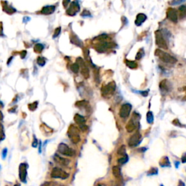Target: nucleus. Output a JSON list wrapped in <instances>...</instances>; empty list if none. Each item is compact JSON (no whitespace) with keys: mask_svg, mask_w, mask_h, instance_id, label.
Returning <instances> with one entry per match:
<instances>
[{"mask_svg":"<svg viewBox=\"0 0 186 186\" xmlns=\"http://www.w3.org/2000/svg\"><path fill=\"white\" fill-rule=\"evenodd\" d=\"M77 63H78L79 67L81 68V74L84 79H88L89 77V70L84 60L82 58H78L77 59Z\"/></svg>","mask_w":186,"mask_h":186,"instance_id":"7","label":"nucleus"},{"mask_svg":"<svg viewBox=\"0 0 186 186\" xmlns=\"http://www.w3.org/2000/svg\"><path fill=\"white\" fill-rule=\"evenodd\" d=\"M118 154L121 155V156H124L126 154V146L124 145H122L120 148L118 149Z\"/></svg>","mask_w":186,"mask_h":186,"instance_id":"28","label":"nucleus"},{"mask_svg":"<svg viewBox=\"0 0 186 186\" xmlns=\"http://www.w3.org/2000/svg\"><path fill=\"white\" fill-rule=\"evenodd\" d=\"M79 69H80V67L77 63H73V64L71 66V70L73 71V72L75 73V74H77V73L79 72Z\"/></svg>","mask_w":186,"mask_h":186,"instance_id":"27","label":"nucleus"},{"mask_svg":"<svg viewBox=\"0 0 186 186\" xmlns=\"http://www.w3.org/2000/svg\"><path fill=\"white\" fill-rule=\"evenodd\" d=\"M108 38V36L106 35V34H102V35H100L98 36H97L95 38V39L97 40H99V41H105V39H107Z\"/></svg>","mask_w":186,"mask_h":186,"instance_id":"35","label":"nucleus"},{"mask_svg":"<svg viewBox=\"0 0 186 186\" xmlns=\"http://www.w3.org/2000/svg\"><path fill=\"white\" fill-rule=\"evenodd\" d=\"M70 1H71V0H63V5L64 8H67V7L70 4Z\"/></svg>","mask_w":186,"mask_h":186,"instance_id":"42","label":"nucleus"},{"mask_svg":"<svg viewBox=\"0 0 186 186\" xmlns=\"http://www.w3.org/2000/svg\"><path fill=\"white\" fill-rule=\"evenodd\" d=\"M143 54H144V50L143 49H140L138 52H137V55H136V57H135V59L136 60H140L141 58H142V57L143 56Z\"/></svg>","mask_w":186,"mask_h":186,"instance_id":"34","label":"nucleus"},{"mask_svg":"<svg viewBox=\"0 0 186 186\" xmlns=\"http://www.w3.org/2000/svg\"><path fill=\"white\" fill-rule=\"evenodd\" d=\"M131 110V104H129V103H125V104L122 105V106L121 107L120 111H119V116L122 119H127L129 116Z\"/></svg>","mask_w":186,"mask_h":186,"instance_id":"8","label":"nucleus"},{"mask_svg":"<svg viewBox=\"0 0 186 186\" xmlns=\"http://www.w3.org/2000/svg\"><path fill=\"white\" fill-rule=\"evenodd\" d=\"M147 19V16L143 13H139L138 15L136 17L135 21H134V23H135L136 26H140Z\"/></svg>","mask_w":186,"mask_h":186,"instance_id":"16","label":"nucleus"},{"mask_svg":"<svg viewBox=\"0 0 186 186\" xmlns=\"http://www.w3.org/2000/svg\"><path fill=\"white\" fill-rule=\"evenodd\" d=\"M155 36H156V43L160 48L164 49H168V45L166 41V39H164V36L162 31H156L155 32Z\"/></svg>","mask_w":186,"mask_h":186,"instance_id":"4","label":"nucleus"},{"mask_svg":"<svg viewBox=\"0 0 186 186\" xmlns=\"http://www.w3.org/2000/svg\"><path fill=\"white\" fill-rule=\"evenodd\" d=\"M2 8L3 10L7 14H10V15H12V14L15 13L16 12L15 9H14L13 7H11V6L8 5L7 4V2H3L2 3Z\"/></svg>","mask_w":186,"mask_h":186,"instance_id":"18","label":"nucleus"},{"mask_svg":"<svg viewBox=\"0 0 186 186\" xmlns=\"http://www.w3.org/2000/svg\"><path fill=\"white\" fill-rule=\"evenodd\" d=\"M172 124L174 125H175V126H177V127H183V125H182V124H181L180 122V121L178 120L177 119H174V120L172 121Z\"/></svg>","mask_w":186,"mask_h":186,"instance_id":"38","label":"nucleus"},{"mask_svg":"<svg viewBox=\"0 0 186 186\" xmlns=\"http://www.w3.org/2000/svg\"><path fill=\"white\" fill-rule=\"evenodd\" d=\"M43 49H44V45L42 44H40V43L35 44L34 47V50L36 53H41L43 51Z\"/></svg>","mask_w":186,"mask_h":186,"instance_id":"25","label":"nucleus"},{"mask_svg":"<svg viewBox=\"0 0 186 186\" xmlns=\"http://www.w3.org/2000/svg\"><path fill=\"white\" fill-rule=\"evenodd\" d=\"M0 130H2L3 131V126L1 125V123H0Z\"/></svg>","mask_w":186,"mask_h":186,"instance_id":"51","label":"nucleus"},{"mask_svg":"<svg viewBox=\"0 0 186 186\" xmlns=\"http://www.w3.org/2000/svg\"><path fill=\"white\" fill-rule=\"evenodd\" d=\"M141 140V134H140L139 132L134 133V134L130 137L129 140L128 145L129 147H135L140 143Z\"/></svg>","mask_w":186,"mask_h":186,"instance_id":"11","label":"nucleus"},{"mask_svg":"<svg viewBox=\"0 0 186 186\" xmlns=\"http://www.w3.org/2000/svg\"><path fill=\"white\" fill-rule=\"evenodd\" d=\"M184 90H185V92H186V87H185V88H184Z\"/></svg>","mask_w":186,"mask_h":186,"instance_id":"53","label":"nucleus"},{"mask_svg":"<svg viewBox=\"0 0 186 186\" xmlns=\"http://www.w3.org/2000/svg\"><path fill=\"white\" fill-rule=\"evenodd\" d=\"M36 62L40 66H44L46 63V60L45 58H43V57H39V58H37Z\"/></svg>","mask_w":186,"mask_h":186,"instance_id":"31","label":"nucleus"},{"mask_svg":"<svg viewBox=\"0 0 186 186\" xmlns=\"http://www.w3.org/2000/svg\"><path fill=\"white\" fill-rule=\"evenodd\" d=\"M55 10V7L54 5H48L45 6L42 8L41 10V13L43 14V15H51V14L53 13Z\"/></svg>","mask_w":186,"mask_h":186,"instance_id":"17","label":"nucleus"},{"mask_svg":"<svg viewBox=\"0 0 186 186\" xmlns=\"http://www.w3.org/2000/svg\"><path fill=\"white\" fill-rule=\"evenodd\" d=\"M6 156H7V148H4V149L3 150V152H2L3 159H4V158L6 157Z\"/></svg>","mask_w":186,"mask_h":186,"instance_id":"44","label":"nucleus"},{"mask_svg":"<svg viewBox=\"0 0 186 186\" xmlns=\"http://www.w3.org/2000/svg\"><path fill=\"white\" fill-rule=\"evenodd\" d=\"M125 63H126L127 66L131 69H134L137 68V64L134 61H132V60H125Z\"/></svg>","mask_w":186,"mask_h":186,"instance_id":"24","label":"nucleus"},{"mask_svg":"<svg viewBox=\"0 0 186 186\" xmlns=\"http://www.w3.org/2000/svg\"><path fill=\"white\" fill-rule=\"evenodd\" d=\"M26 51H22V52H21V58H24L25 56H26Z\"/></svg>","mask_w":186,"mask_h":186,"instance_id":"45","label":"nucleus"},{"mask_svg":"<svg viewBox=\"0 0 186 186\" xmlns=\"http://www.w3.org/2000/svg\"><path fill=\"white\" fill-rule=\"evenodd\" d=\"M88 105H89V103L86 100H80V101L77 102L75 104L76 106L79 107V108H84V107L88 106Z\"/></svg>","mask_w":186,"mask_h":186,"instance_id":"26","label":"nucleus"},{"mask_svg":"<svg viewBox=\"0 0 186 186\" xmlns=\"http://www.w3.org/2000/svg\"><path fill=\"white\" fill-rule=\"evenodd\" d=\"M80 10V6L77 1H73L70 4L69 9L66 10V14L70 16H74Z\"/></svg>","mask_w":186,"mask_h":186,"instance_id":"10","label":"nucleus"},{"mask_svg":"<svg viewBox=\"0 0 186 186\" xmlns=\"http://www.w3.org/2000/svg\"><path fill=\"white\" fill-rule=\"evenodd\" d=\"M182 162H183V163H185V162H186V154H185L183 156H182Z\"/></svg>","mask_w":186,"mask_h":186,"instance_id":"48","label":"nucleus"},{"mask_svg":"<svg viewBox=\"0 0 186 186\" xmlns=\"http://www.w3.org/2000/svg\"><path fill=\"white\" fill-rule=\"evenodd\" d=\"M4 35L3 34V26H2V23L0 22V36H2Z\"/></svg>","mask_w":186,"mask_h":186,"instance_id":"43","label":"nucleus"},{"mask_svg":"<svg viewBox=\"0 0 186 186\" xmlns=\"http://www.w3.org/2000/svg\"><path fill=\"white\" fill-rule=\"evenodd\" d=\"M3 106V105H2V103H1V101H0V108H1V107Z\"/></svg>","mask_w":186,"mask_h":186,"instance_id":"52","label":"nucleus"},{"mask_svg":"<svg viewBox=\"0 0 186 186\" xmlns=\"http://www.w3.org/2000/svg\"><path fill=\"white\" fill-rule=\"evenodd\" d=\"M60 31H61V28L60 27L57 28V29L55 30V32H54L53 38H56L57 36H58L59 34H60Z\"/></svg>","mask_w":186,"mask_h":186,"instance_id":"37","label":"nucleus"},{"mask_svg":"<svg viewBox=\"0 0 186 186\" xmlns=\"http://www.w3.org/2000/svg\"><path fill=\"white\" fill-rule=\"evenodd\" d=\"M26 177H27V165L23 163L19 166V177L22 182H26Z\"/></svg>","mask_w":186,"mask_h":186,"instance_id":"13","label":"nucleus"},{"mask_svg":"<svg viewBox=\"0 0 186 186\" xmlns=\"http://www.w3.org/2000/svg\"><path fill=\"white\" fill-rule=\"evenodd\" d=\"M185 1L186 0H172V1H170V4H171V5L175 6V5H178V4H182V3L185 2Z\"/></svg>","mask_w":186,"mask_h":186,"instance_id":"33","label":"nucleus"},{"mask_svg":"<svg viewBox=\"0 0 186 186\" xmlns=\"http://www.w3.org/2000/svg\"><path fill=\"white\" fill-rule=\"evenodd\" d=\"M54 160L56 163H58V164L61 166H64V167H66L69 164L70 160L69 159H66V158H63L61 156H58V155H55L54 156Z\"/></svg>","mask_w":186,"mask_h":186,"instance_id":"15","label":"nucleus"},{"mask_svg":"<svg viewBox=\"0 0 186 186\" xmlns=\"http://www.w3.org/2000/svg\"><path fill=\"white\" fill-rule=\"evenodd\" d=\"M141 94H142V95L144 96V97H146V96H148V91H144V92H141Z\"/></svg>","mask_w":186,"mask_h":186,"instance_id":"46","label":"nucleus"},{"mask_svg":"<svg viewBox=\"0 0 186 186\" xmlns=\"http://www.w3.org/2000/svg\"><path fill=\"white\" fill-rule=\"evenodd\" d=\"M2 119H3V114H2V113H1V111H0V120H1Z\"/></svg>","mask_w":186,"mask_h":186,"instance_id":"50","label":"nucleus"},{"mask_svg":"<svg viewBox=\"0 0 186 186\" xmlns=\"http://www.w3.org/2000/svg\"><path fill=\"white\" fill-rule=\"evenodd\" d=\"M158 173V170L156 168H151V170L148 172V174L149 175H156Z\"/></svg>","mask_w":186,"mask_h":186,"instance_id":"39","label":"nucleus"},{"mask_svg":"<svg viewBox=\"0 0 186 186\" xmlns=\"http://www.w3.org/2000/svg\"><path fill=\"white\" fill-rule=\"evenodd\" d=\"M147 122L149 124H152L153 122V115L151 111H148L147 113Z\"/></svg>","mask_w":186,"mask_h":186,"instance_id":"30","label":"nucleus"},{"mask_svg":"<svg viewBox=\"0 0 186 186\" xmlns=\"http://www.w3.org/2000/svg\"><path fill=\"white\" fill-rule=\"evenodd\" d=\"M115 46V44L113 42H107V41H103V42L97 44L95 46V49L97 52H104L106 49L114 48Z\"/></svg>","mask_w":186,"mask_h":186,"instance_id":"9","label":"nucleus"},{"mask_svg":"<svg viewBox=\"0 0 186 186\" xmlns=\"http://www.w3.org/2000/svg\"><path fill=\"white\" fill-rule=\"evenodd\" d=\"M127 161H128V157L126 154L124 155L123 157H122V158H120V159H118V162H119L120 164H126V163L127 162Z\"/></svg>","mask_w":186,"mask_h":186,"instance_id":"32","label":"nucleus"},{"mask_svg":"<svg viewBox=\"0 0 186 186\" xmlns=\"http://www.w3.org/2000/svg\"><path fill=\"white\" fill-rule=\"evenodd\" d=\"M112 172H113V175H114V177L116 178H118V179H119V178L122 177V173H121L120 168H119V167H117V166H114V167H113Z\"/></svg>","mask_w":186,"mask_h":186,"instance_id":"21","label":"nucleus"},{"mask_svg":"<svg viewBox=\"0 0 186 186\" xmlns=\"http://www.w3.org/2000/svg\"><path fill=\"white\" fill-rule=\"evenodd\" d=\"M68 135H69L71 142L74 144H77L80 142L81 138L79 135V129L74 125H71L68 130Z\"/></svg>","mask_w":186,"mask_h":186,"instance_id":"2","label":"nucleus"},{"mask_svg":"<svg viewBox=\"0 0 186 186\" xmlns=\"http://www.w3.org/2000/svg\"><path fill=\"white\" fill-rule=\"evenodd\" d=\"M160 165L162 166V167H169L170 166V162H169V159L166 156V157H164V159H162V161L160 162Z\"/></svg>","mask_w":186,"mask_h":186,"instance_id":"29","label":"nucleus"},{"mask_svg":"<svg viewBox=\"0 0 186 186\" xmlns=\"http://www.w3.org/2000/svg\"><path fill=\"white\" fill-rule=\"evenodd\" d=\"M71 41L73 44H76L77 46H82V42L81 41V40L78 38L76 35H72L71 36Z\"/></svg>","mask_w":186,"mask_h":186,"instance_id":"23","label":"nucleus"},{"mask_svg":"<svg viewBox=\"0 0 186 186\" xmlns=\"http://www.w3.org/2000/svg\"><path fill=\"white\" fill-rule=\"evenodd\" d=\"M74 121H75V122L77 124H78L79 125H81V124H85V122H86V119H85V118L84 117V116H82L81 115H79V114H76L75 116H74Z\"/></svg>","mask_w":186,"mask_h":186,"instance_id":"19","label":"nucleus"},{"mask_svg":"<svg viewBox=\"0 0 186 186\" xmlns=\"http://www.w3.org/2000/svg\"><path fill=\"white\" fill-rule=\"evenodd\" d=\"M58 151L62 155L66 156H73L75 155V151L72 148H69L66 144L60 143L58 147Z\"/></svg>","mask_w":186,"mask_h":186,"instance_id":"6","label":"nucleus"},{"mask_svg":"<svg viewBox=\"0 0 186 186\" xmlns=\"http://www.w3.org/2000/svg\"><path fill=\"white\" fill-rule=\"evenodd\" d=\"M4 137V134H3L2 130H0V140H1Z\"/></svg>","mask_w":186,"mask_h":186,"instance_id":"47","label":"nucleus"},{"mask_svg":"<svg viewBox=\"0 0 186 186\" xmlns=\"http://www.w3.org/2000/svg\"><path fill=\"white\" fill-rule=\"evenodd\" d=\"M178 12H179L180 18L181 19H184L186 17V6L182 5L178 8Z\"/></svg>","mask_w":186,"mask_h":186,"instance_id":"22","label":"nucleus"},{"mask_svg":"<svg viewBox=\"0 0 186 186\" xmlns=\"http://www.w3.org/2000/svg\"><path fill=\"white\" fill-rule=\"evenodd\" d=\"M135 127H136V126H135L134 122H133L132 119H130L126 126L127 131L128 132H133L134 129H135Z\"/></svg>","mask_w":186,"mask_h":186,"instance_id":"20","label":"nucleus"},{"mask_svg":"<svg viewBox=\"0 0 186 186\" xmlns=\"http://www.w3.org/2000/svg\"><path fill=\"white\" fill-rule=\"evenodd\" d=\"M79 128H80V129H81L82 131H83V132L87 131V130L88 129V127L85 124H83L79 125Z\"/></svg>","mask_w":186,"mask_h":186,"instance_id":"41","label":"nucleus"},{"mask_svg":"<svg viewBox=\"0 0 186 186\" xmlns=\"http://www.w3.org/2000/svg\"><path fill=\"white\" fill-rule=\"evenodd\" d=\"M81 15L82 17H89V16H91V13L88 11V10H84L83 12H82Z\"/></svg>","mask_w":186,"mask_h":186,"instance_id":"40","label":"nucleus"},{"mask_svg":"<svg viewBox=\"0 0 186 186\" xmlns=\"http://www.w3.org/2000/svg\"><path fill=\"white\" fill-rule=\"evenodd\" d=\"M37 105H38V102H34V103H31V104L29 105V108L31 110V111H33L37 108Z\"/></svg>","mask_w":186,"mask_h":186,"instance_id":"36","label":"nucleus"},{"mask_svg":"<svg viewBox=\"0 0 186 186\" xmlns=\"http://www.w3.org/2000/svg\"><path fill=\"white\" fill-rule=\"evenodd\" d=\"M116 90V83L111 82L101 88V94L104 97H110Z\"/></svg>","mask_w":186,"mask_h":186,"instance_id":"3","label":"nucleus"},{"mask_svg":"<svg viewBox=\"0 0 186 186\" xmlns=\"http://www.w3.org/2000/svg\"><path fill=\"white\" fill-rule=\"evenodd\" d=\"M51 177L52 178H56V179H62L65 180L67 179L69 177V175L66 172L63 170L62 169L58 168V167H55L53 170H52L51 172Z\"/></svg>","mask_w":186,"mask_h":186,"instance_id":"5","label":"nucleus"},{"mask_svg":"<svg viewBox=\"0 0 186 186\" xmlns=\"http://www.w3.org/2000/svg\"><path fill=\"white\" fill-rule=\"evenodd\" d=\"M167 18L172 22L176 23L178 21L177 11L174 8H169L167 11Z\"/></svg>","mask_w":186,"mask_h":186,"instance_id":"12","label":"nucleus"},{"mask_svg":"<svg viewBox=\"0 0 186 186\" xmlns=\"http://www.w3.org/2000/svg\"><path fill=\"white\" fill-rule=\"evenodd\" d=\"M37 146V140L36 139H34V141L33 142V147H36Z\"/></svg>","mask_w":186,"mask_h":186,"instance_id":"49","label":"nucleus"},{"mask_svg":"<svg viewBox=\"0 0 186 186\" xmlns=\"http://www.w3.org/2000/svg\"><path fill=\"white\" fill-rule=\"evenodd\" d=\"M155 55L159 57L160 60H162L163 62L167 63H170V64H174L177 63V59L175 57L172 56L171 55L168 54L167 52H165L164 51L160 49H156L155 51Z\"/></svg>","mask_w":186,"mask_h":186,"instance_id":"1","label":"nucleus"},{"mask_svg":"<svg viewBox=\"0 0 186 186\" xmlns=\"http://www.w3.org/2000/svg\"><path fill=\"white\" fill-rule=\"evenodd\" d=\"M159 89L163 93H167L171 91L172 85L168 80L164 79L159 84Z\"/></svg>","mask_w":186,"mask_h":186,"instance_id":"14","label":"nucleus"}]
</instances>
